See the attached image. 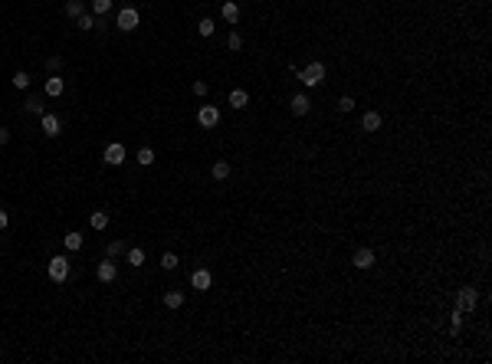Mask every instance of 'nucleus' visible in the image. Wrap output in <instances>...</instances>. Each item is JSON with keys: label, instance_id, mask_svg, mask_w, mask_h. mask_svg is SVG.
<instances>
[{"label": "nucleus", "instance_id": "obj_22", "mask_svg": "<svg viewBox=\"0 0 492 364\" xmlns=\"http://www.w3.org/2000/svg\"><path fill=\"white\" fill-rule=\"evenodd\" d=\"M112 10V0H92V13L95 16H105Z\"/></svg>", "mask_w": 492, "mask_h": 364}, {"label": "nucleus", "instance_id": "obj_10", "mask_svg": "<svg viewBox=\"0 0 492 364\" xmlns=\"http://www.w3.org/2000/svg\"><path fill=\"white\" fill-rule=\"evenodd\" d=\"M190 282H194V289H200V292H203V289H210V282H213L210 269H197L194 276H190Z\"/></svg>", "mask_w": 492, "mask_h": 364}, {"label": "nucleus", "instance_id": "obj_32", "mask_svg": "<svg viewBox=\"0 0 492 364\" xmlns=\"http://www.w3.org/2000/svg\"><path fill=\"white\" fill-rule=\"evenodd\" d=\"M46 69H49V76H53L56 69H63V59H59V56H56V59H49V63H46Z\"/></svg>", "mask_w": 492, "mask_h": 364}, {"label": "nucleus", "instance_id": "obj_14", "mask_svg": "<svg viewBox=\"0 0 492 364\" xmlns=\"http://www.w3.org/2000/svg\"><path fill=\"white\" fill-rule=\"evenodd\" d=\"M246 102H250L246 89H233V92H230V105H233V109H246Z\"/></svg>", "mask_w": 492, "mask_h": 364}, {"label": "nucleus", "instance_id": "obj_29", "mask_svg": "<svg viewBox=\"0 0 492 364\" xmlns=\"http://www.w3.org/2000/svg\"><path fill=\"white\" fill-rule=\"evenodd\" d=\"M26 109H30L33 115H43V99H36V95H33L30 102H26Z\"/></svg>", "mask_w": 492, "mask_h": 364}, {"label": "nucleus", "instance_id": "obj_7", "mask_svg": "<svg viewBox=\"0 0 492 364\" xmlns=\"http://www.w3.org/2000/svg\"><path fill=\"white\" fill-rule=\"evenodd\" d=\"M122 161H125V148H122V144H109V148H105V164L118 167Z\"/></svg>", "mask_w": 492, "mask_h": 364}, {"label": "nucleus", "instance_id": "obj_13", "mask_svg": "<svg viewBox=\"0 0 492 364\" xmlns=\"http://www.w3.org/2000/svg\"><path fill=\"white\" fill-rule=\"evenodd\" d=\"M220 13H223V20H227V23H236V20H240V7H236L233 0H227V3L220 7Z\"/></svg>", "mask_w": 492, "mask_h": 364}, {"label": "nucleus", "instance_id": "obj_33", "mask_svg": "<svg viewBox=\"0 0 492 364\" xmlns=\"http://www.w3.org/2000/svg\"><path fill=\"white\" fill-rule=\"evenodd\" d=\"M194 95H207V82H194Z\"/></svg>", "mask_w": 492, "mask_h": 364}, {"label": "nucleus", "instance_id": "obj_31", "mask_svg": "<svg viewBox=\"0 0 492 364\" xmlns=\"http://www.w3.org/2000/svg\"><path fill=\"white\" fill-rule=\"evenodd\" d=\"M227 46H230V49H240V46H243V36H240V33H230Z\"/></svg>", "mask_w": 492, "mask_h": 364}, {"label": "nucleus", "instance_id": "obj_5", "mask_svg": "<svg viewBox=\"0 0 492 364\" xmlns=\"http://www.w3.org/2000/svg\"><path fill=\"white\" fill-rule=\"evenodd\" d=\"M95 276H99V282H105V285H109V282H115V279H118V269H115V262H112L109 256H105V259L99 262V269H95Z\"/></svg>", "mask_w": 492, "mask_h": 364}, {"label": "nucleus", "instance_id": "obj_6", "mask_svg": "<svg viewBox=\"0 0 492 364\" xmlns=\"http://www.w3.org/2000/svg\"><path fill=\"white\" fill-rule=\"evenodd\" d=\"M197 121H200V128H217V121H220V112L213 109V105H203V109L197 112Z\"/></svg>", "mask_w": 492, "mask_h": 364}, {"label": "nucleus", "instance_id": "obj_2", "mask_svg": "<svg viewBox=\"0 0 492 364\" xmlns=\"http://www.w3.org/2000/svg\"><path fill=\"white\" fill-rule=\"evenodd\" d=\"M66 276H69V259H66V256H53V262H49V279H53V282H66Z\"/></svg>", "mask_w": 492, "mask_h": 364}, {"label": "nucleus", "instance_id": "obj_17", "mask_svg": "<svg viewBox=\"0 0 492 364\" xmlns=\"http://www.w3.org/2000/svg\"><path fill=\"white\" fill-rule=\"evenodd\" d=\"M210 174H213V181H227L230 177V164L227 161H217V164L210 167Z\"/></svg>", "mask_w": 492, "mask_h": 364}, {"label": "nucleus", "instance_id": "obj_16", "mask_svg": "<svg viewBox=\"0 0 492 364\" xmlns=\"http://www.w3.org/2000/svg\"><path fill=\"white\" fill-rule=\"evenodd\" d=\"M361 125H364V131H377V128H381V115H377V112H367L364 119H361Z\"/></svg>", "mask_w": 492, "mask_h": 364}, {"label": "nucleus", "instance_id": "obj_11", "mask_svg": "<svg viewBox=\"0 0 492 364\" xmlns=\"http://www.w3.org/2000/svg\"><path fill=\"white\" fill-rule=\"evenodd\" d=\"M59 128H63V121L56 119V115H43V131H46L49 138H56V135H59Z\"/></svg>", "mask_w": 492, "mask_h": 364}, {"label": "nucleus", "instance_id": "obj_19", "mask_svg": "<svg viewBox=\"0 0 492 364\" xmlns=\"http://www.w3.org/2000/svg\"><path fill=\"white\" fill-rule=\"evenodd\" d=\"M164 305H167V309H180V305H184V292H167L164 295Z\"/></svg>", "mask_w": 492, "mask_h": 364}, {"label": "nucleus", "instance_id": "obj_1", "mask_svg": "<svg viewBox=\"0 0 492 364\" xmlns=\"http://www.w3.org/2000/svg\"><path fill=\"white\" fill-rule=\"evenodd\" d=\"M296 76L302 79V86H309V89H312V86H322V82H325V66H322V63H309L305 69H299Z\"/></svg>", "mask_w": 492, "mask_h": 364}, {"label": "nucleus", "instance_id": "obj_21", "mask_svg": "<svg viewBox=\"0 0 492 364\" xmlns=\"http://www.w3.org/2000/svg\"><path fill=\"white\" fill-rule=\"evenodd\" d=\"M66 249H72V253H76V249H82V237H79V233H66Z\"/></svg>", "mask_w": 492, "mask_h": 364}, {"label": "nucleus", "instance_id": "obj_28", "mask_svg": "<svg viewBox=\"0 0 492 364\" xmlns=\"http://www.w3.org/2000/svg\"><path fill=\"white\" fill-rule=\"evenodd\" d=\"M161 266H164V269H177V256H174V253H164L161 256Z\"/></svg>", "mask_w": 492, "mask_h": 364}, {"label": "nucleus", "instance_id": "obj_15", "mask_svg": "<svg viewBox=\"0 0 492 364\" xmlns=\"http://www.w3.org/2000/svg\"><path fill=\"white\" fill-rule=\"evenodd\" d=\"M66 16H72V20H79V16L86 13V7H82V0H66Z\"/></svg>", "mask_w": 492, "mask_h": 364}, {"label": "nucleus", "instance_id": "obj_3", "mask_svg": "<svg viewBox=\"0 0 492 364\" xmlns=\"http://www.w3.org/2000/svg\"><path fill=\"white\" fill-rule=\"evenodd\" d=\"M138 10L135 7H125V10H118V16H115V23H118V30H135L138 26Z\"/></svg>", "mask_w": 492, "mask_h": 364}, {"label": "nucleus", "instance_id": "obj_12", "mask_svg": "<svg viewBox=\"0 0 492 364\" xmlns=\"http://www.w3.org/2000/svg\"><path fill=\"white\" fill-rule=\"evenodd\" d=\"M63 89H66V82L53 72V76L46 79V95H53V99H56V95H63Z\"/></svg>", "mask_w": 492, "mask_h": 364}, {"label": "nucleus", "instance_id": "obj_9", "mask_svg": "<svg viewBox=\"0 0 492 364\" xmlns=\"http://www.w3.org/2000/svg\"><path fill=\"white\" fill-rule=\"evenodd\" d=\"M351 262L358 266V269H371V266H374V253H371V249H358Z\"/></svg>", "mask_w": 492, "mask_h": 364}, {"label": "nucleus", "instance_id": "obj_27", "mask_svg": "<svg viewBox=\"0 0 492 364\" xmlns=\"http://www.w3.org/2000/svg\"><path fill=\"white\" fill-rule=\"evenodd\" d=\"M13 86L16 89H30V76H26V72H13Z\"/></svg>", "mask_w": 492, "mask_h": 364}, {"label": "nucleus", "instance_id": "obj_35", "mask_svg": "<svg viewBox=\"0 0 492 364\" xmlns=\"http://www.w3.org/2000/svg\"><path fill=\"white\" fill-rule=\"evenodd\" d=\"M10 141V131H7V128H0V144H7Z\"/></svg>", "mask_w": 492, "mask_h": 364}, {"label": "nucleus", "instance_id": "obj_34", "mask_svg": "<svg viewBox=\"0 0 492 364\" xmlns=\"http://www.w3.org/2000/svg\"><path fill=\"white\" fill-rule=\"evenodd\" d=\"M7 223H10V217H7V210H0V230H7Z\"/></svg>", "mask_w": 492, "mask_h": 364}, {"label": "nucleus", "instance_id": "obj_26", "mask_svg": "<svg viewBox=\"0 0 492 364\" xmlns=\"http://www.w3.org/2000/svg\"><path fill=\"white\" fill-rule=\"evenodd\" d=\"M95 26V13H82L79 16V30H92Z\"/></svg>", "mask_w": 492, "mask_h": 364}, {"label": "nucleus", "instance_id": "obj_4", "mask_svg": "<svg viewBox=\"0 0 492 364\" xmlns=\"http://www.w3.org/2000/svg\"><path fill=\"white\" fill-rule=\"evenodd\" d=\"M476 302H479L476 289L466 285V289H460V302H456V309H460V312H473V309H476Z\"/></svg>", "mask_w": 492, "mask_h": 364}, {"label": "nucleus", "instance_id": "obj_30", "mask_svg": "<svg viewBox=\"0 0 492 364\" xmlns=\"http://www.w3.org/2000/svg\"><path fill=\"white\" fill-rule=\"evenodd\" d=\"M351 109H354V99H351V95L338 99V112H351Z\"/></svg>", "mask_w": 492, "mask_h": 364}, {"label": "nucleus", "instance_id": "obj_24", "mask_svg": "<svg viewBox=\"0 0 492 364\" xmlns=\"http://www.w3.org/2000/svg\"><path fill=\"white\" fill-rule=\"evenodd\" d=\"M122 253H125V243H122V240L109 243V249H105V256H109V259H115V256H122Z\"/></svg>", "mask_w": 492, "mask_h": 364}, {"label": "nucleus", "instance_id": "obj_23", "mask_svg": "<svg viewBox=\"0 0 492 364\" xmlns=\"http://www.w3.org/2000/svg\"><path fill=\"white\" fill-rule=\"evenodd\" d=\"M197 33H200V36H213V20L210 16H203L200 23H197Z\"/></svg>", "mask_w": 492, "mask_h": 364}, {"label": "nucleus", "instance_id": "obj_18", "mask_svg": "<svg viewBox=\"0 0 492 364\" xmlns=\"http://www.w3.org/2000/svg\"><path fill=\"white\" fill-rule=\"evenodd\" d=\"M89 223H92V230H105V227H109V214H105V210H95Z\"/></svg>", "mask_w": 492, "mask_h": 364}, {"label": "nucleus", "instance_id": "obj_25", "mask_svg": "<svg viewBox=\"0 0 492 364\" xmlns=\"http://www.w3.org/2000/svg\"><path fill=\"white\" fill-rule=\"evenodd\" d=\"M138 164H145V167L155 164V151H151V148H141L138 151Z\"/></svg>", "mask_w": 492, "mask_h": 364}, {"label": "nucleus", "instance_id": "obj_20", "mask_svg": "<svg viewBox=\"0 0 492 364\" xmlns=\"http://www.w3.org/2000/svg\"><path fill=\"white\" fill-rule=\"evenodd\" d=\"M128 262H132V266H145V249H141V246H132V249H128Z\"/></svg>", "mask_w": 492, "mask_h": 364}, {"label": "nucleus", "instance_id": "obj_8", "mask_svg": "<svg viewBox=\"0 0 492 364\" xmlns=\"http://www.w3.org/2000/svg\"><path fill=\"white\" fill-rule=\"evenodd\" d=\"M309 95L305 92H299V95H292V102H289V109H292V115H305V112H309Z\"/></svg>", "mask_w": 492, "mask_h": 364}]
</instances>
